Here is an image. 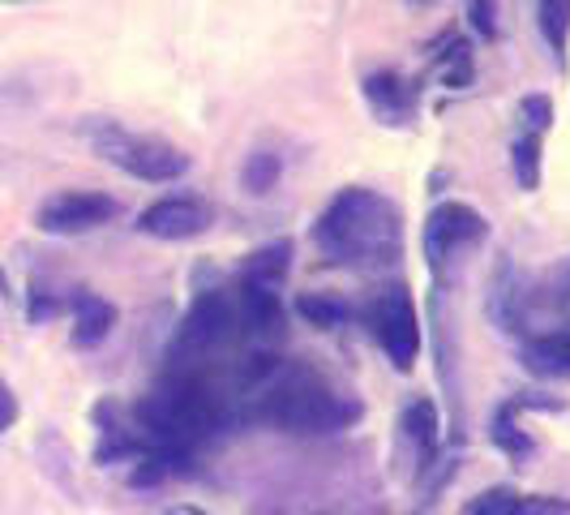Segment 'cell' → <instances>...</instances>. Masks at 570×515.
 <instances>
[{
	"instance_id": "cell-16",
	"label": "cell",
	"mask_w": 570,
	"mask_h": 515,
	"mask_svg": "<svg viewBox=\"0 0 570 515\" xmlns=\"http://www.w3.org/2000/svg\"><path fill=\"white\" fill-rule=\"evenodd\" d=\"M279 176H284V159L275 150H254L240 168V190L245 194H271L279 185Z\"/></svg>"
},
{
	"instance_id": "cell-22",
	"label": "cell",
	"mask_w": 570,
	"mask_h": 515,
	"mask_svg": "<svg viewBox=\"0 0 570 515\" xmlns=\"http://www.w3.org/2000/svg\"><path fill=\"white\" fill-rule=\"evenodd\" d=\"M18 421V400H13V391L0 382V434Z\"/></svg>"
},
{
	"instance_id": "cell-19",
	"label": "cell",
	"mask_w": 570,
	"mask_h": 515,
	"mask_svg": "<svg viewBox=\"0 0 570 515\" xmlns=\"http://www.w3.org/2000/svg\"><path fill=\"white\" fill-rule=\"evenodd\" d=\"M493 0H468V27L476 30L481 39H498V22H493Z\"/></svg>"
},
{
	"instance_id": "cell-6",
	"label": "cell",
	"mask_w": 570,
	"mask_h": 515,
	"mask_svg": "<svg viewBox=\"0 0 570 515\" xmlns=\"http://www.w3.org/2000/svg\"><path fill=\"white\" fill-rule=\"evenodd\" d=\"M120 215V202L112 194H95V190H65L52 194L35 211V224L48 236H78V232L104 229Z\"/></svg>"
},
{
	"instance_id": "cell-5",
	"label": "cell",
	"mask_w": 570,
	"mask_h": 515,
	"mask_svg": "<svg viewBox=\"0 0 570 515\" xmlns=\"http://www.w3.org/2000/svg\"><path fill=\"white\" fill-rule=\"evenodd\" d=\"M489 236V220L468 202H438L425 220V262L438 280H446L451 262L463 250H476Z\"/></svg>"
},
{
	"instance_id": "cell-23",
	"label": "cell",
	"mask_w": 570,
	"mask_h": 515,
	"mask_svg": "<svg viewBox=\"0 0 570 515\" xmlns=\"http://www.w3.org/2000/svg\"><path fill=\"white\" fill-rule=\"evenodd\" d=\"M164 515H210V512H202V507H168Z\"/></svg>"
},
{
	"instance_id": "cell-24",
	"label": "cell",
	"mask_w": 570,
	"mask_h": 515,
	"mask_svg": "<svg viewBox=\"0 0 570 515\" xmlns=\"http://www.w3.org/2000/svg\"><path fill=\"white\" fill-rule=\"evenodd\" d=\"M407 4H416V9H425V4H438V0H407Z\"/></svg>"
},
{
	"instance_id": "cell-15",
	"label": "cell",
	"mask_w": 570,
	"mask_h": 515,
	"mask_svg": "<svg viewBox=\"0 0 570 515\" xmlns=\"http://www.w3.org/2000/svg\"><path fill=\"white\" fill-rule=\"evenodd\" d=\"M511 168H514V181H519V190H541V138L537 134H523V129H514L511 138Z\"/></svg>"
},
{
	"instance_id": "cell-12",
	"label": "cell",
	"mask_w": 570,
	"mask_h": 515,
	"mask_svg": "<svg viewBox=\"0 0 570 515\" xmlns=\"http://www.w3.org/2000/svg\"><path fill=\"white\" fill-rule=\"evenodd\" d=\"M400 429H403V438L412 443L416 459L429 464L433 451H438V408H433V400L407 404V408H403V417H400Z\"/></svg>"
},
{
	"instance_id": "cell-2",
	"label": "cell",
	"mask_w": 570,
	"mask_h": 515,
	"mask_svg": "<svg viewBox=\"0 0 570 515\" xmlns=\"http://www.w3.org/2000/svg\"><path fill=\"white\" fill-rule=\"evenodd\" d=\"M361 412H365L361 400L335 387L322 370L305 361H279V357L245 396V417L284 429V434H301V438L340 434L356 426Z\"/></svg>"
},
{
	"instance_id": "cell-7",
	"label": "cell",
	"mask_w": 570,
	"mask_h": 515,
	"mask_svg": "<svg viewBox=\"0 0 570 515\" xmlns=\"http://www.w3.org/2000/svg\"><path fill=\"white\" fill-rule=\"evenodd\" d=\"M215 224V206L202 194H168V198L150 202L134 229L155 241H189Z\"/></svg>"
},
{
	"instance_id": "cell-18",
	"label": "cell",
	"mask_w": 570,
	"mask_h": 515,
	"mask_svg": "<svg viewBox=\"0 0 570 515\" xmlns=\"http://www.w3.org/2000/svg\"><path fill=\"white\" fill-rule=\"evenodd\" d=\"M472 515H519V494L514 489H489L476 498Z\"/></svg>"
},
{
	"instance_id": "cell-25",
	"label": "cell",
	"mask_w": 570,
	"mask_h": 515,
	"mask_svg": "<svg viewBox=\"0 0 570 515\" xmlns=\"http://www.w3.org/2000/svg\"><path fill=\"white\" fill-rule=\"evenodd\" d=\"M4 288H9V280H4V271H0V292H4Z\"/></svg>"
},
{
	"instance_id": "cell-3",
	"label": "cell",
	"mask_w": 570,
	"mask_h": 515,
	"mask_svg": "<svg viewBox=\"0 0 570 515\" xmlns=\"http://www.w3.org/2000/svg\"><path fill=\"white\" fill-rule=\"evenodd\" d=\"M82 134L104 164L129 172L146 185H168V181H180L185 172L194 168L189 150H180L168 138H155V134H134V129L116 125L108 116H90L82 125Z\"/></svg>"
},
{
	"instance_id": "cell-17",
	"label": "cell",
	"mask_w": 570,
	"mask_h": 515,
	"mask_svg": "<svg viewBox=\"0 0 570 515\" xmlns=\"http://www.w3.org/2000/svg\"><path fill=\"white\" fill-rule=\"evenodd\" d=\"M514 120H519L514 129L544 138V134H549V125H553V99H549V95H523V99H519V108H514Z\"/></svg>"
},
{
	"instance_id": "cell-11",
	"label": "cell",
	"mask_w": 570,
	"mask_h": 515,
	"mask_svg": "<svg viewBox=\"0 0 570 515\" xmlns=\"http://www.w3.org/2000/svg\"><path fill=\"white\" fill-rule=\"evenodd\" d=\"M523 366L541 378H570V327L523 340Z\"/></svg>"
},
{
	"instance_id": "cell-20",
	"label": "cell",
	"mask_w": 570,
	"mask_h": 515,
	"mask_svg": "<svg viewBox=\"0 0 570 515\" xmlns=\"http://www.w3.org/2000/svg\"><path fill=\"white\" fill-rule=\"evenodd\" d=\"M65 310V301L52 297V292H43V288H30V318L39 322V318H52Z\"/></svg>"
},
{
	"instance_id": "cell-10",
	"label": "cell",
	"mask_w": 570,
	"mask_h": 515,
	"mask_svg": "<svg viewBox=\"0 0 570 515\" xmlns=\"http://www.w3.org/2000/svg\"><path fill=\"white\" fill-rule=\"evenodd\" d=\"M112 327H116L112 301H104L99 292H78L73 297V331H69L73 348H99V343L112 336Z\"/></svg>"
},
{
	"instance_id": "cell-21",
	"label": "cell",
	"mask_w": 570,
	"mask_h": 515,
	"mask_svg": "<svg viewBox=\"0 0 570 515\" xmlns=\"http://www.w3.org/2000/svg\"><path fill=\"white\" fill-rule=\"evenodd\" d=\"M519 515H567V503H553V498H519Z\"/></svg>"
},
{
	"instance_id": "cell-14",
	"label": "cell",
	"mask_w": 570,
	"mask_h": 515,
	"mask_svg": "<svg viewBox=\"0 0 570 515\" xmlns=\"http://www.w3.org/2000/svg\"><path fill=\"white\" fill-rule=\"evenodd\" d=\"M296 314L305 318L309 327L331 331V327H343L352 318V305L343 297H335V292H301L296 297Z\"/></svg>"
},
{
	"instance_id": "cell-9",
	"label": "cell",
	"mask_w": 570,
	"mask_h": 515,
	"mask_svg": "<svg viewBox=\"0 0 570 515\" xmlns=\"http://www.w3.org/2000/svg\"><path fill=\"white\" fill-rule=\"evenodd\" d=\"M429 60H433V78L451 90H468L472 78H476V65H472V43L459 35V30H446L433 48H429Z\"/></svg>"
},
{
	"instance_id": "cell-8",
	"label": "cell",
	"mask_w": 570,
	"mask_h": 515,
	"mask_svg": "<svg viewBox=\"0 0 570 515\" xmlns=\"http://www.w3.org/2000/svg\"><path fill=\"white\" fill-rule=\"evenodd\" d=\"M361 95H365L370 113L377 116L382 125H391V129L412 125V120L421 116V82L400 74V69H377V74H370V78L361 82Z\"/></svg>"
},
{
	"instance_id": "cell-13",
	"label": "cell",
	"mask_w": 570,
	"mask_h": 515,
	"mask_svg": "<svg viewBox=\"0 0 570 515\" xmlns=\"http://www.w3.org/2000/svg\"><path fill=\"white\" fill-rule=\"evenodd\" d=\"M537 30H541L544 48L553 52L558 65H567L570 48V0H537Z\"/></svg>"
},
{
	"instance_id": "cell-4",
	"label": "cell",
	"mask_w": 570,
	"mask_h": 515,
	"mask_svg": "<svg viewBox=\"0 0 570 515\" xmlns=\"http://www.w3.org/2000/svg\"><path fill=\"white\" fill-rule=\"evenodd\" d=\"M365 327L377 340V348L386 352V361L395 370H412L416 357H421V322H416V305H412V292L403 284H386L377 288L370 301H365Z\"/></svg>"
},
{
	"instance_id": "cell-1",
	"label": "cell",
	"mask_w": 570,
	"mask_h": 515,
	"mask_svg": "<svg viewBox=\"0 0 570 515\" xmlns=\"http://www.w3.org/2000/svg\"><path fill=\"white\" fill-rule=\"evenodd\" d=\"M322 262L347 271H391L403 258V206L370 185H347L314 224Z\"/></svg>"
}]
</instances>
